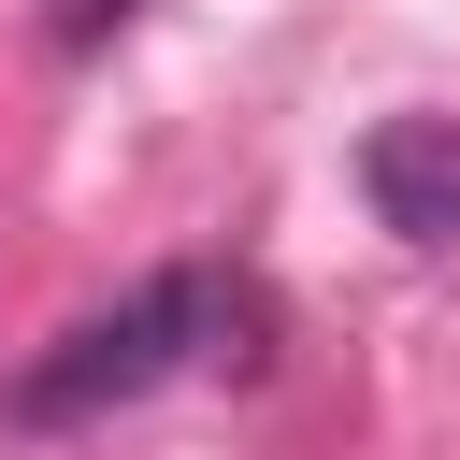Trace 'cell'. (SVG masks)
I'll use <instances>...</instances> for the list:
<instances>
[{"label": "cell", "mask_w": 460, "mask_h": 460, "mask_svg": "<svg viewBox=\"0 0 460 460\" xmlns=\"http://www.w3.org/2000/svg\"><path fill=\"white\" fill-rule=\"evenodd\" d=\"M187 359L259 374V359H273V302H259L244 273H144L129 302L72 316V331L14 374V417H29V431H72V417L144 402V388H158V374H187Z\"/></svg>", "instance_id": "6da1fadb"}, {"label": "cell", "mask_w": 460, "mask_h": 460, "mask_svg": "<svg viewBox=\"0 0 460 460\" xmlns=\"http://www.w3.org/2000/svg\"><path fill=\"white\" fill-rule=\"evenodd\" d=\"M359 201L402 244H460V115H374L359 129Z\"/></svg>", "instance_id": "7a4b0ae2"}, {"label": "cell", "mask_w": 460, "mask_h": 460, "mask_svg": "<svg viewBox=\"0 0 460 460\" xmlns=\"http://www.w3.org/2000/svg\"><path fill=\"white\" fill-rule=\"evenodd\" d=\"M129 14H144V0H43V43H58V58H101Z\"/></svg>", "instance_id": "3957f363"}]
</instances>
